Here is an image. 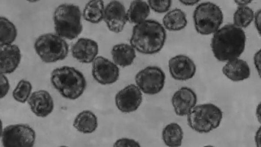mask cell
Segmentation results:
<instances>
[{
	"instance_id": "cell-29",
	"label": "cell",
	"mask_w": 261,
	"mask_h": 147,
	"mask_svg": "<svg viewBox=\"0 0 261 147\" xmlns=\"http://www.w3.org/2000/svg\"><path fill=\"white\" fill-rule=\"evenodd\" d=\"M113 147H141L137 140L128 137H122L116 140Z\"/></svg>"
},
{
	"instance_id": "cell-24",
	"label": "cell",
	"mask_w": 261,
	"mask_h": 147,
	"mask_svg": "<svg viewBox=\"0 0 261 147\" xmlns=\"http://www.w3.org/2000/svg\"><path fill=\"white\" fill-rule=\"evenodd\" d=\"M104 2L100 0H91L85 6L82 16L84 19L92 23H98L103 20Z\"/></svg>"
},
{
	"instance_id": "cell-12",
	"label": "cell",
	"mask_w": 261,
	"mask_h": 147,
	"mask_svg": "<svg viewBox=\"0 0 261 147\" xmlns=\"http://www.w3.org/2000/svg\"><path fill=\"white\" fill-rule=\"evenodd\" d=\"M103 20L110 31L120 33L128 21L125 6L119 1H110L105 6Z\"/></svg>"
},
{
	"instance_id": "cell-30",
	"label": "cell",
	"mask_w": 261,
	"mask_h": 147,
	"mask_svg": "<svg viewBox=\"0 0 261 147\" xmlns=\"http://www.w3.org/2000/svg\"><path fill=\"white\" fill-rule=\"evenodd\" d=\"M1 92L0 97L3 99L8 94L10 89V83L6 75L1 73L0 75Z\"/></svg>"
},
{
	"instance_id": "cell-15",
	"label": "cell",
	"mask_w": 261,
	"mask_h": 147,
	"mask_svg": "<svg viewBox=\"0 0 261 147\" xmlns=\"http://www.w3.org/2000/svg\"><path fill=\"white\" fill-rule=\"evenodd\" d=\"M98 51V43L88 38L78 39L71 47L72 56L82 63H92L97 57Z\"/></svg>"
},
{
	"instance_id": "cell-34",
	"label": "cell",
	"mask_w": 261,
	"mask_h": 147,
	"mask_svg": "<svg viewBox=\"0 0 261 147\" xmlns=\"http://www.w3.org/2000/svg\"><path fill=\"white\" fill-rule=\"evenodd\" d=\"M179 2L184 5L192 6L198 4L199 1L198 0H181Z\"/></svg>"
},
{
	"instance_id": "cell-6",
	"label": "cell",
	"mask_w": 261,
	"mask_h": 147,
	"mask_svg": "<svg viewBox=\"0 0 261 147\" xmlns=\"http://www.w3.org/2000/svg\"><path fill=\"white\" fill-rule=\"evenodd\" d=\"M193 19L196 32L202 35L214 34L221 27L224 15L220 7L215 3L204 2L195 8Z\"/></svg>"
},
{
	"instance_id": "cell-38",
	"label": "cell",
	"mask_w": 261,
	"mask_h": 147,
	"mask_svg": "<svg viewBox=\"0 0 261 147\" xmlns=\"http://www.w3.org/2000/svg\"><path fill=\"white\" fill-rule=\"evenodd\" d=\"M38 1H29V2H31V3H35V2H37Z\"/></svg>"
},
{
	"instance_id": "cell-36",
	"label": "cell",
	"mask_w": 261,
	"mask_h": 147,
	"mask_svg": "<svg viewBox=\"0 0 261 147\" xmlns=\"http://www.w3.org/2000/svg\"><path fill=\"white\" fill-rule=\"evenodd\" d=\"M234 2L238 7L249 6L252 2V1L246 0L235 1Z\"/></svg>"
},
{
	"instance_id": "cell-28",
	"label": "cell",
	"mask_w": 261,
	"mask_h": 147,
	"mask_svg": "<svg viewBox=\"0 0 261 147\" xmlns=\"http://www.w3.org/2000/svg\"><path fill=\"white\" fill-rule=\"evenodd\" d=\"M150 9L158 13H167L169 11L172 5V1H147Z\"/></svg>"
},
{
	"instance_id": "cell-13",
	"label": "cell",
	"mask_w": 261,
	"mask_h": 147,
	"mask_svg": "<svg viewBox=\"0 0 261 147\" xmlns=\"http://www.w3.org/2000/svg\"><path fill=\"white\" fill-rule=\"evenodd\" d=\"M169 72L173 79L184 81L192 79L195 75L196 66L189 57L182 54L175 55L168 61Z\"/></svg>"
},
{
	"instance_id": "cell-19",
	"label": "cell",
	"mask_w": 261,
	"mask_h": 147,
	"mask_svg": "<svg viewBox=\"0 0 261 147\" xmlns=\"http://www.w3.org/2000/svg\"><path fill=\"white\" fill-rule=\"evenodd\" d=\"M113 61L118 66H130L136 57V51L129 43H120L114 45L111 51Z\"/></svg>"
},
{
	"instance_id": "cell-1",
	"label": "cell",
	"mask_w": 261,
	"mask_h": 147,
	"mask_svg": "<svg viewBox=\"0 0 261 147\" xmlns=\"http://www.w3.org/2000/svg\"><path fill=\"white\" fill-rule=\"evenodd\" d=\"M246 43L244 30L229 23L222 26L213 34L211 47L215 58L225 63L240 58L245 49Z\"/></svg>"
},
{
	"instance_id": "cell-9",
	"label": "cell",
	"mask_w": 261,
	"mask_h": 147,
	"mask_svg": "<svg viewBox=\"0 0 261 147\" xmlns=\"http://www.w3.org/2000/svg\"><path fill=\"white\" fill-rule=\"evenodd\" d=\"M166 81L164 71L157 66H148L140 70L135 77V84L142 93L155 95L163 89Z\"/></svg>"
},
{
	"instance_id": "cell-37",
	"label": "cell",
	"mask_w": 261,
	"mask_h": 147,
	"mask_svg": "<svg viewBox=\"0 0 261 147\" xmlns=\"http://www.w3.org/2000/svg\"><path fill=\"white\" fill-rule=\"evenodd\" d=\"M202 147H215V146L213 145H205L203 146Z\"/></svg>"
},
{
	"instance_id": "cell-25",
	"label": "cell",
	"mask_w": 261,
	"mask_h": 147,
	"mask_svg": "<svg viewBox=\"0 0 261 147\" xmlns=\"http://www.w3.org/2000/svg\"><path fill=\"white\" fill-rule=\"evenodd\" d=\"M17 35L14 24L4 16L0 17V46L13 44Z\"/></svg>"
},
{
	"instance_id": "cell-18",
	"label": "cell",
	"mask_w": 261,
	"mask_h": 147,
	"mask_svg": "<svg viewBox=\"0 0 261 147\" xmlns=\"http://www.w3.org/2000/svg\"><path fill=\"white\" fill-rule=\"evenodd\" d=\"M222 71L224 76L233 82H241L248 79L251 70L248 63L240 58H236L225 63Z\"/></svg>"
},
{
	"instance_id": "cell-35",
	"label": "cell",
	"mask_w": 261,
	"mask_h": 147,
	"mask_svg": "<svg viewBox=\"0 0 261 147\" xmlns=\"http://www.w3.org/2000/svg\"><path fill=\"white\" fill-rule=\"evenodd\" d=\"M256 119L261 125V102L257 105L255 110Z\"/></svg>"
},
{
	"instance_id": "cell-26",
	"label": "cell",
	"mask_w": 261,
	"mask_h": 147,
	"mask_svg": "<svg viewBox=\"0 0 261 147\" xmlns=\"http://www.w3.org/2000/svg\"><path fill=\"white\" fill-rule=\"evenodd\" d=\"M254 16L255 13L249 6L238 7L233 14L232 23L244 30L254 21Z\"/></svg>"
},
{
	"instance_id": "cell-39",
	"label": "cell",
	"mask_w": 261,
	"mask_h": 147,
	"mask_svg": "<svg viewBox=\"0 0 261 147\" xmlns=\"http://www.w3.org/2000/svg\"><path fill=\"white\" fill-rule=\"evenodd\" d=\"M58 147H69V146H66V145H61V146H59Z\"/></svg>"
},
{
	"instance_id": "cell-7",
	"label": "cell",
	"mask_w": 261,
	"mask_h": 147,
	"mask_svg": "<svg viewBox=\"0 0 261 147\" xmlns=\"http://www.w3.org/2000/svg\"><path fill=\"white\" fill-rule=\"evenodd\" d=\"M34 47L40 59L47 63L64 60L69 51L68 44L65 39L51 33L38 36L35 41Z\"/></svg>"
},
{
	"instance_id": "cell-20",
	"label": "cell",
	"mask_w": 261,
	"mask_h": 147,
	"mask_svg": "<svg viewBox=\"0 0 261 147\" xmlns=\"http://www.w3.org/2000/svg\"><path fill=\"white\" fill-rule=\"evenodd\" d=\"M73 127L79 132L88 134L95 132L98 127V119L91 111L85 110L78 113L73 122Z\"/></svg>"
},
{
	"instance_id": "cell-4",
	"label": "cell",
	"mask_w": 261,
	"mask_h": 147,
	"mask_svg": "<svg viewBox=\"0 0 261 147\" xmlns=\"http://www.w3.org/2000/svg\"><path fill=\"white\" fill-rule=\"evenodd\" d=\"M82 14L79 6L72 4L59 5L53 14L56 34L68 40L77 38L83 31Z\"/></svg>"
},
{
	"instance_id": "cell-17",
	"label": "cell",
	"mask_w": 261,
	"mask_h": 147,
	"mask_svg": "<svg viewBox=\"0 0 261 147\" xmlns=\"http://www.w3.org/2000/svg\"><path fill=\"white\" fill-rule=\"evenodd\" d=\"M21 58V51L17 45L0 46L1 73L6 75L13 72L18 67Z\"/></svg>"
},
{
	"instance_id": "cell-33",
	"label": "cell",
	"mask_w": 261,
	"mask_h": 147,
	"mask_svg": "<svg viewBox=\"0 0 261 147\" xmlns=\"http://www.w3.org/2000/svg\"><path fill=\"white\" fill-rule=\"evenodd\" d=\"M254 141L256 147H261V125L256 131Z\"/></svg>"
},
{
	"instance_id": "cell-27",
	"label": "cell",
	"mask_w": 261,
	"mask_h": 147,
	"mask_svg": "<svg viewBox=\"0 0 261 147\" xmlns=\"http://www.w3.org/2000/svg\"><path fill=\"white\" fill-rule=\"evenodd\" d=\"M32 85L30 81L22 79L20 80L12 92V96L17 102L25 103L28 102L32 94Z\"/></svg>"
},
{
	"instance_id": "cell-11",
	"label": "cell",
	"mask_w": 261,
	"mask_h": 147,
	"mask_svg": "<svg viewBox=\"0 0 261 147\" xmlns=\"http://www.w3.org/2000/svg\"><path fill=\"white\" fill-rule=\"evenodd\" d=\"M142 101V92L134 84L126 86L120 90L115 96L117 108L124 113L136 111L141 105Z\"/></svg>"
},
{
	"instance_id": "cell-32",
	"label": "cell",
	"mask_w": 261,
	"mask_h": 147,
	"mask_svg": "<svg viewBox=\"0 0 261 147\" xmlns=\"http://www.w3.org/2000/svg\"><path fill=\"white\" fill-rule=\"evenodd\" d=\"M254 22L256 30L261 37V9L255 12Z\"/></svg>"
},
{
	"instance_id": "cell-21",
	"label": "cell",
	"mask_w": 261,
	"mask_h": 147,
	"mask_svg": "<svg viewBox=\"0 0 261 147\" xmlns=\"http://www.w3.org/2000/svg\"><path fill=\"white\" fill-rule=\"evenodd\" d=\"M163 26L170 31H179L187 25L186 14L181 9L175 8L166 13L162 19Z\"/></svg>"
},
{
	"instance_id": "cell-31",
	"label": "cell",
	"mask_w": 261,
	"mask_h": 147,
	"mask_svg": "<svg viewBox=\"0 0 261 147\" xmlns=\"http://www.w3.org/2000/svg\"><path fill=\"white\" fill-rule=\"evenodd\" d=\"M253 63L256 71L261 78V48L254 55Z\"/></svg>"
},
{
	"instance_id": "cell-14",
	"label": "cell",
	"mask_w": 261,
	"mask_h": 147,
	"mask_svg": "<svg viewBox=\"0 0 261 147\" xmlns=\"http://www.w3.org/2000/svg\"><path fill=\"white\" fill-rule=\"evenodd\" d=\"M197 96L190 87H182L174 92L171 98L174 111L179 116H187L197 105Z\"/></svg>"
},
{
	"instance_id": "cell-8",
	"label": "cell",
	"mask_w": 261,
	"mask_h": 147,
	"mask_svg": "<svg viewBox=\"0 0 261 147\" xmlns=\"http://www.w3.org/2000/svg\"><path fill=\"white\" fill-rule=\"evenodd\" d=\"M36 138L35 130L24 124L7 126L1 133L3 147H34Z\"/></svg>"
},
{
	"instance_id": "cell-23",
	"label": "cell",
	"mask_w": 261,
	"mask_h": 147,
	"mask_svg": "<svg viewBox=\"0 0 261 147\" xmlns=\"http://www.w3.org/2000/svg\"><path fill=\"white\" fill-rule=\"evenodd\" d=\"M150 8L147 2L143 1H132L128 10V21L137 24L147 19L150 14Z\"/></svg>"
},
{
	"instance_id": "cell-5",
	"label": "cell",
	"mask_w": 261,
	"mask_h": 147,
	"mask_svg": "<svg viewBox=\"0 0 261 147\" xmlns=\"http://www.w3.org/2000/svg\"><path fill=\"white\" fill-rule=\"evenodd\" d=\"M222 118L221 108L210 103L196 105L187 116L189 127L200 134L208 133L218 128Z\"/></svg>"
},
{
	"instance_id": "cell-3",
	"label": "cell",
	"mask_w": 261,
	"mask_h": 147,
	"mask_svg": "<svg viewBox=\"0 0 261 147\" xmlns=\"http://www.w3.org/2000/svg\"><path fill=\"white\" fill-rule=\"evenodd\" d=\"M50 82L61 95L70 100L79 98L85 91L87 85L83 73L69 66L55 68L50 75Z\"/></svg>"
},
{
	"instance_id": "cell-10",
	"label": "cell",
	"mask_w": 261,
	"mask_h": 147,
	"mask_svg": "<svg viewBox=\"0 0 261 147\" xmlns=\"http://www.w3.org/2000/svg\"><path fill=\"white\" fill-rule=\"evenodd\" d=\"M92 75L94 79L101 85H110L119 79V67L109 59L97 56L92 62Z\"/></svg>"
},
{
	"instance_id": "cell-2",
	"label": "cell",
	"mask_w": 261,
	"mask_h": 147,
	"mask_svg": "<svg viewBox=\"0 0 261 147\" xmlns=\"http://www.w3.org/2000/svg\"><path fill=\"white\" fill-rule=\"evenodd\" d=\"M166 38L163 24L155 20L147 19L134 26L129 43L140 53L152 55L163 48Z\"/></svg>"
},
{
	"instance_id": "cell-16",
	"label": "cell",
	"mask_w": 261,
	"mask_h": 147,
	"mask_svg": "<svg viewBox=\"0 0 261 147\" xmlns=\"http://www.w3.org/2000/svg\"><path fill=\"white\" fill-rule=\"evenodd\" d=\"M28 103L31 111L39 117H47L54 109V100L50 94L45 90L32 92Z\"/></svg>"
},
{
	"instance_id": "cell-22",
	"label": "cell",
	"mask_w": 261,
	"mask_h": 147,
	"mask_svg": "<svg viewBox=\"0 0 261 147\" xmlns=\"http://www.w3.org/2000/svg\"><path fill=\"white\" fill-rule=\"evenodd\" d=\"M184 131L181 127L176 122L166 125L162 131V139L168 147H180L182 143Z\"/></svg>"
}]
</instances>
